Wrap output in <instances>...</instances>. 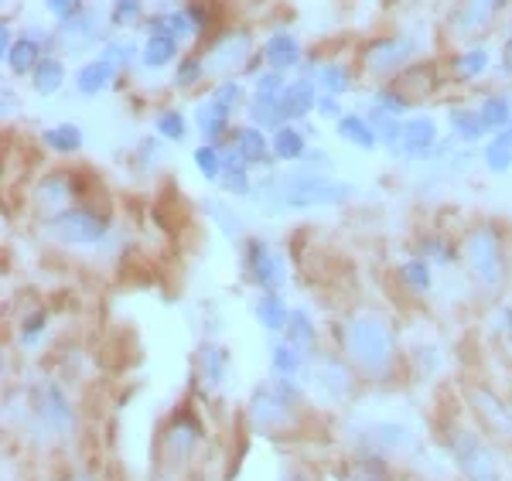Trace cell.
<instances>
[{"label": "cell", "mask_w": 512, "mask_h": 481, "mask_svg": "<svg viewBox=\"0 0 512 481\" xmlns=\"http://www.w3.org/2000/svg\"><path fill=\"white\" fill-rule=\"evenodd\" d=\"M301 76H308L311 82L318 86V93H328V96H349L355 89V79H359V69L345 58H308L301 65Z\"/></svg>", "instance_id": "18"}, {"label": "cell", "mask_w": 512, "mask_h": 481, "mask_svg": "<svg viewBox=\"0 0 512 481\" xmlns=\"http://www.w3.org/2000/svg\"><path fill=\"white\" fill-rule=\"evenodd\" d=\"M113 215L106 205L96 202H79L65 212H55L48 219H41V232L59 246H96L110 236Z\"/></svg>", "instance_id": "6"}, {"label": "cell", "mask_w": 512, "mask_h": 481, "mask_svg": "<svg viewBox=\"0 0 512 481\" xmlns=\"http://www.w3.org/2000/svg\"><path fill=\"white\" fill-rule=\"evenodd\" d=\"M65 82H69V65H65V55L48 52V55L38 62V69L31 72L28 86H31V93H35V96L52 99V96H59V93H62Z\"/></svg>", "instance_id": "28"}, {"label": "cell", "mask_w": 512, "mask_h": 481, "mask_svg": "<svg viewBox=\"0 0 512 481\" xmlns=\"http://www.w3.org/2000/svg\"><path fill=\"white\" fill-rule=\"evenodd\" d=\"M502 38H512V21H509V28H506V35H502Z\"/></svg>", "instance_id": "63"}, {"label": "cell", "mask_w": 512, "mask_h": 481, "mask_svg": "<svg viewBox=\"0 0 512 481\" xmlns=\"http://www.w3.org/2000/svg\"><path fill=\"white\" fill-rule=\"evenodd\" d=\"M434 263H427L424 256H410L407 263H400V270H396V277H400V284L407 294H417V297H424V294H431L434 290Z\"/></svg>", "instance_id": "38"}, {"label": "cell", "mask_w": 512, "mask_h": 481, "mask_svg": "<svg viewBox=\"0 0 512 481\" xmlns=\"http://www.w3.org/2000/svg\"><path fill=\"white\" fill-rule=\"evenodd\" d=\"M246 120L256 123V127H263L267 134H274L277 127L291 123L284 116V110H280V103H256V99H250V106H246Z\"/></svg>", "instance_id": "50"}, {"label": "cell", "mask_w": 512, "mask_h": 481, "mask_svg": "<svg viewBox=\"0 0 512 481\" xmlns=\"http://www.w3.org/2000/svg\"><path fill=\"white\" fill-rule=\"evenodd\" d=\"M48 311L45 308H35V311H24V318L18 321V345L21 348H35L41 338L48 335Z\"/></svg>", "instance_id": "49"}, {"label": "cell", "mask_w": 512, "mask_h": 481, "mask_svg": "<svg viewBox=\"0 0 512 481\" xmlns=\"http://www.w3.org/2000/svg\"><path fill=\"white\" fill-rule=\"evenodd\" d=\"M164 451L171 454V458H188V454L195 451L198 437H202V424H198L195 410L192 406H178L175 417L164 424Z\"/></svg>", "instance_id": "23"}, {"label": "cell", "mask_w": 512, "mask_h": 481, "mask_svg": "<svg viewBox=\"0 0 512 481\" xmlns=\"http://www.w3.org/2000/svg\"><path fill=\"white\" fill-rule=\"evenodd\" d=\"M72 481H89V478H86V475H82V478H72Z\"/></svg>", "instance_id": "64"}, {"label": "cell", "mask_w": 512, "mask_h": 481, "mask_svg": "<svg viewBox=\"0 0 512 481\" xmlns=\"http://www.w3.org/2000/svg\"><path fill=\"white\" fill-rule=\"evenodd\" d=\"M512 0H458L451 7L448 21V38L454 45H475V41H485L495 28L502 24V18L509 14Z\"/></svg>", "instance_id": "8"}, {"label": "cell", "mask_w": 512, "mask_h": 481, "mask_svg": "<svg viewBox=\"0 0 512 481\" xmlns=\"http://www.w3.org/2000/svg\"><path fill=\"white\" fill-rule=\"evenodd\" d=\"M192 123H195V134L198 140H205V144H226L229 134L236 130V113L226 110V106L219 103V99H212L205 93L202 99L195 103L192 110Z\"/></svg>", "instance_id": "21"}, {"label": "cell", "mask_w": 512, "mask_h": 481, "mask_svg": "<svg viewBox=\"0 0 512 481\" xmlns=\"http://www.w3.org/2000/svg\"><path fill=\"white\" fill-rule=\"evenodd\" d=\"M113 28H110V14L106 7L89 4L86 11L76 14V18L55 24V45H59V55H89L99 52V48L110 41Z\"/></svg>", "instance_id": "9"}, {"label": "cell", "mask_w": 512, "mask_h": 481, "mask_svg": "<svg viewBox=\"0 0 512 481\" xmlns=\"http://www.w3.org/2000/svg\"><path fill=\"white\" fill-rule=\"evenodd\" d=\"M219 188L229 198H253V192H256L253 168H226V174H222V181H219Z\"/></svg>", "instance_id": "51"}, {"label": "cell", "mask_w": 512, "mask_h": 481, "mask_svg": "<svg viewBox=\"0 0 512 481\" xmlns=\"http://www.w3.org/2000/svg\"><path fill=\"white\" fill-rule=\"evenodd\" d=\"M14 113H18V93H14L11 82H4V86H0V116L11 120Z\"/></svg>", "instance_id": "57"}, {"label": "cell", "mask_w": 512, "mask_h": 481, "mask_svg": "<svg viewBox=\"0 0 512 481\" xmlns=\"http://www.w3.org/2000/svg\"><path fill=\"white\" fill-rule=\"evenodd\" d=\"M495 62H499V52H495L489 41L458 45V52L448 58V76L454 86H472V82L489 76Z\"/></svg>", "instance_id": "20"}, {"label": "cell", "mask_w": 512, "mask_h": 481, "mask_svg": "<svg viewBox=\"0 0 512 481\" xmlns=\"http://www.w3.org/2000/svg\"><path fill=\"white\" fill-rule=\"evenodd\" d=\"M45 4V14L52 18L55 24H62V21H69V18H76V14H82L89 7V0H41Z\"/></svg>", "instance_id": "53"}, {"label": "cell", "mask_w": 512, "mask_h": 481, "mask_svg": "<svg viewBox=\"0 0 512 481\" xmlns=\"http://www.w3.org/2000/svg\"><path fill=\"white\" fill-rule=\"evenodd\" d=\"M502 134H506V137H509V144H512V123H509V127H506V130H502Z\"/></svg>", "instance_id": "62"}, {"label": "cell", "mask_w": 512, "mask_h": 481, "mask_svg": "<svg viewBox=\"0 0 512 481\" xmlns=\"http://www.w3.org/2000/svg\"><path fill=\"white\" fill-rule=\"evenodd\" d=\"M205 69H209V82L219 79H243L256 76L263 69L260 45H256L250 28H229L209 38V45L202 48Z\"/></svg>", "instance_id": "5"}, {"label": "cell", "mask_w": 512, "mask_h": 481, "mask_svg": "<svg viewBox=\"0 0 512 481\" xmlns=\"http://www.w3.org/2000/svg\"><path fill=\"white\" fill-rule=\"evenodd\" d=\"M461 263H465L468 277L475 280L478 290L485 294H499L502 284L509 280V253L502 229L495 222H475L461 236Z\"/></svg>", "instance_id": "3"}, {"label": "cell", "mask_w": 512, "mask_h": 481, "mask_svg": "<svg viewBox=\"0 0 512 481\" xmlns=\"http://www.w3.org/2000/svg\"><path fill=\"white\" fill-rule=\"evenodd\" d=\"M280 338H287L294 348H301L304 355H315L318 352V325L315 318H311L308 308H294L291 311V321H287V331Z\"/></svg>", "instance_id": "37"}, {"label": "cell", "mask_w": 512, "mask_h": 481, "mask_svg": "<svg viewBox=\"0 0 512 481\" xmlns=\"http://www.w3.org/2000/svg\"><path fill=\"white\" fill-rule=\"evenodd\" d=\"M311 137H315V130H311V123H284V127H277L274 134H270V147H274V161L277 164H301L304 154L311 151Z\"/></svg>", "instance_id": "25"}, {"label": "cell", "mask_w": 512, "mask_h": 481, "mask_svg": "<svg viewBox=\"0 0 512 481\" xmlns=\"http://www.w3.org/2000/svg\"><path fill=\"white\" fill-rule=\"evenodd\" d=\"M410 444V430L400 424H379L373 427V447L379 451H403Z\"/></svg>", "instance_id": "52"}, {"label": "cell", "mask_w": 512, "mask_h": 481, "mask_svg": "<svg viewBox=\"0 0 512 481\" xmlns=\"http://www.w3.org/2000/svg\"><path fill=\"white\" fill-rule=\"evenodd\" d=\"M345 113H349V110H345L342 96H328V93H321V96H318V106H315V116H318V120H325V123H338Z\"/></svg>", "instance_id": "54"}, {"label": "cell", "mask_w": 512, "mask_h": 481, "mask_svg": "<svg viewBox=\"0 0 512 481\" xmlns=\"http://www.w3.org/2000/svg\"><path fill=\"white\" fill-rule=\"evenodd\" d=\"M48 52H59V45H55V28H45V24H24L18 41H14V48L0 58L7 79H31V72L38 69V62Z\"/></svg>", "instance_id": "13"}, {"label": "cell", "mask_w": 512, "mask_h": 481, "mask_svg": "<svg viewBox=\"0 0 512 481\" xmlns=\"http://www.w3.org/2000/svg\"><path fill=\"white\" fill-rule=\"evenodd\" d=\"M99 55H106L127 76V72H134V65H140V41H134V35H110Z\"/></svg>", "instance_id": "40"}, {"label": "cell", "mask_w": 512, "mask_h": 481, "mask_svg": "<svg viewBox=\"0 0 512 481\" xmlns=\"http://www.w3.org/2000/svg\"><path fill=\"white\" fill-rule=\"evenodd\" d=\"M256 202L267 212H311V209H338V205L352 202L355 185L342 181L335 174H318L301 164H294L284 174H267L256 181Z\"/></svg>", "instance_id": "1"}, {"label": "cell", "mask_w": 512, "mask_h": 481, "mask_svg": "<svg viewBox=\"0 0 512 481\" xmlns=\"http://www.w3.org/2000/svg\"><path fill=\"white\" fill-rule=\"evenodd\" d=\"M198 376H202L205 386L219 389L222 383H226L229 376V352L216 342H209L202 348V355H198Z\"/></svg>", "instance_id": "39"}, {"label": "cell", "mask_w": 512, "mask_h": 481, "mask_svg": "<svg viewBox=\"0 0 512 481\" xmlns=\"http://www.w3.org/2000/svg\"><path fill=\"white\" fill-rule=\"evenodd\" d=\"M287 79L291 76L263 65V69L250 79V99H256V103H280V96H284V89H287Z\"/></svg>", "instance_id": "48"}, {"label": "cell", "mask_w": 512, "mask_h": 481, "mask_svg": "<svg viewBox=\"0 0 512 481\" xmlns=\"http://www.w3.org/2000/svg\"><path fill=\"white\" fill-rule=\"evenodd\" d=\"M475 106H478V113H482V123L489 134H502L512 123V96L506 89H489Z\"/></svg>", "instance_id": "34"}, {"label": "cell", "mask_w": 512, "mask_h": 481, "mask_svg": "<svg viewBox=\"0 0 512 481\" xmlns=\"http://www.w3.org/2000/svg\"><path fill=\"white\" fill-rule=\"evenodd\" d=\"M38 137H41V144H45V151L55 157H76L82 154V147H86V130L69 120L52 123V127H45Z\"/></svg>", "instance_id": "30"}, {"label": "cell", "mask_w": 512, "mask_h": 481, "mask_svg": "<svg viewBox=\"0 0 512 481\" xmlns=\"http://www.w3.org/2000/svg\"><path fill=\"white\" fill-rule=\"evenodd\" d=\"M297 400H301V389L294 379H277L274 383H263L250 400V424L260 434H284L297 424Z\"/></svg>", "instance_id": "7"}, {"label": "cell", "mask_w": 512, "mask_h": 481, "mask_svg": "<svg viewBox=\"0 0 512 481\" xmlns=\"http://www.w3.org/2000/svg\"><path fill=\"white\" fill-rule=\"evenodd\" d=\"M448 137L458 140L461 147H482L485 140H489L492 134L485 130L482 123V113H478L475 103H454L448 106Z\"/></svg>", "instance_id": "24"}, {"label": "cell", "mask_w": 512, "mask_h": 481, "mask_svg": "<svg viewBox=\"0 0 512 481\" xmlns=\"http://www.w3.org/2000/svg\"><path fill=\"white\" fill-rule=\"evenodd\" d=\"M291 311L287 308V301L280 297V290H267V294H260V301L253 304V318L256 325H260L267 335H284L287 331V321H291Z\"/></svg>", "instance_id": "31"}, {"label": "cell", "mask_w": 512, "mask_h": 481, "mask_svg": "<svg viewBox=\"0 0 512 481\" xmlns=\"http://www.w3.org/2000/svg\"><path fill=\"white\" fill-rule=\"evenodd\" d=\"M355 366L345 355H332V352H315L308 366V383L315 386V393L325 403H342L345 396H352L355 389Z\"/></svg>", "instance_id": "15"}, {"label": "cell", "mask_w": 512, "mask_h": 481, "mask_svg": "<svg viewBox=\"0 0 512 481\" xmlns=\"http://www.w3.org/2000/svg\"><path fill=\"white\" fill-rule=\"evenodd\" d=\"M499 321H502V331L512 338V308H499Z\"/></svg>", "instance_id": "60"}, {"label": "cell", "mask_w": 512, "mask_h": 481, "mask_svg": "<svg viewBox=\"0 0 512 481\" xmlns=\"http://www.w3.org/2000/svg\"><path fill=\"white\" fill-rule=\"evenodd\" d=\"M301 168H308V171H318V174H332V171H335V161H332V154H328V151H321V147H315V144H311V151L304 154Z\"/></svg>", "instance_id": "56"}, {"label": "cell", "mask_w": 512, "mask_h": 481, "mask_svg": "<svg viewBox=\"0 0 512 481\" xmlns=\"http://www.w3.org/2000/svg\"><path fill=\"white\" fill-rule=\"evenodd\" d=\"M420 55H424V41L414 31H390V35L369 38L359 48L355 69H359V76L373 82V86H383V82H393L414 62H420Z\"/></svg>", "instance_id": "4"}, {"label": "cell", "mask_w": 512, "mask_h": 481, "mask_svg": "<svg viewBox=\"0 0 512 481\" xmlns=\"http://www.w3.org/2000/svg\"><path fill=\"white\" fill-rule=\"evenodd\" d=\"M499 72L506 79H512V38H502V48H499Z\"/></svg>", "instance_id": "59"}, {"label": "cell", "mask_w": 512, "mask_h": 481, "mask_svg": "<svg viewBox=\"0 0 512 481\" xmlns=\"http://www.w3.org/2000/svg\"><path fill=\"white\" fill-rule=\"evenodd\" d=\"M417 256H424L434 267H451V263H461V243H451L441 232H434V236H424L417 243Z\"/></svg>", "instance_id": "41"}, {"label": "cell", "mask_w": 512, "mask_h": 481, "mask_svg": "<svg viewBox=\"0 0 512 481\" xmlns=\"http://www.w3.org/2000/svg\"><path fill=\"white\" fill-rule=\"evenodd\" d=\"M475 406H478V413L485 417L489 430L512 437V413L499 403V396L489 393V389H478V393H475Z\"/></svg>", "instance_id": "46"}, {"label": "cell", "mask_w": 512, "mask_h": 481, "mask_svg": "<svg viewBox=\"0 0 512 481\" xmlns=\"http://www.w3.org/2000/svg\"><path fill=\"white\" fill-rule=\"evenodd\" d=\"M120 79H123V72L117 69V65H113L106 55L96 52V55H89L76 72H72V89H76V96H82V99H96V96L110 93Z\"/></svg>", "instance_id": "22"}, {"label": "cell", "mask_w": 512, "mask_h": 481, "mask_svg": "<svg viewBox=\"0 0 512 481\" xmlns=\"http://www.w3.org/2000/svg\"><path fill=\"white\" fill-rule=\"evenodd\" d=\"M284 481H308V478H304V475H297V471H291V475H287Z\"/></svg>", "instance_id": "61"}, {"label": "cell", "mask_w": 512, "mask_h": 481, "mask_svg": "<svg viewBox=\"0 0 512 481\" xmlns=\"http://www.w3.org/2000/svg\"><path fill=\"white\" fill-rule=\"evenodd\" d=\"M318 86L311 82L308 76H291L287 79V89H284V96H280V110H284V116L291 123H304V120H311L315 116V106H318Z\"/></svg>", "instance_id": "26"}, {"label": "cell", "mask_w": 512, "mask_h": 481, "mask_svg": "<svg viewBox=\"0 0 512 481\" xmlns=\"http://www.w3.org/2000/svg\"><path fill=\"white\" fill-rule=\"evenodd\" d=\"M260 58H263L267 69L284 72V76H297L301 65L308 62V55H304V41L287 28L270 31V35L260 41Z\"/></svg>", "instance_id": "19"}, {"label": "cell", "mask_w": 512, "mask_h": 481, "mask_svg": "<svg viewBox=\"0 0 512 481\" xmlns=\"http://www.w3.org/2000/svg\"><path fill=\"white\" fill-rule=\"evenodd\" d=\"M18 35H21V31H14V24H11V21L0 24V58H4L7 52H11L14 41H18Z\"/></svg>", "instance_id": "58"}, {"label": "cell", "mask_w": 512, "mask_h": 481, "mask_svg": "<svg viewBox=\"0 0 512 481\" xmlns=\"http://www.w3.org/2000/svg\"><path fill=\"white\" fill-rule=\"evenodd\" d=\"M332 127H335V137L342 140V144L355 147V151H379V137H376L373 123H369L366 110H349L342 120L332 123Z\"/></svg>", "instance_id": "29"}, {"label": "cell", "mask_w": 512, "mask_h": 481, "mask_svg": "<svg viewBox=\"0 0 512 481\" xmlns=\"http://www.w3.org/2000/svg\"><path fill=\"white\" fill-rule=\"evenodd\" d=\"M311 366V355H304L301 348H294L287 338H277L270 345V369L277 379H301Z\"/></svg>", "instance_id": "32"}, {"label": "cell", "mask_w": 512, "mask_h": 481, "mask_svg": "<svg viewBox=\"0 0 512 481\" xmlns=\"http://www.w3.org/2000/svg\"><path fill=\"white\" fill-rule=\"evenodd\" d=\"M192 164H195V171L209 181V185H219L222 174H226V157H222L219 144H205V140H198L195 151H192Z\"/></svg>", "instance_id": "43"}, {"label": "cell", "mask_w": 512, "mask_h": 481, "mask_svg": "<svg viewBox=\"0 0 512 481\" xmlns=\"http://www.w3.org/2000/svg\"><path fill=\"white\" fill-rule=\"evenodd\" d=\"M478 157H482V168L489 174H509L512 171V144L506 134H492L478 147Z\"/></svg>", "instance_id": "42"}, {"label": "cell", "mask_w": 512, "mask_h": 481, "mask_svg": "<svg viewBox=\"0 0 512 481\" xmlns=\"http://www.w3.org/2000/svg\"><path fill=\"white\" fill-rule=\"evenodd\" d=\"M342 355L352 362L355 372L373 383H390L400 369V335L390 318L376 311H355L338 328Z\"/></svg>", "instance_id": "2"}, {"label": "cell", "mask_w": 512, "mask_h": 481, "mask_svg": "<svg viewBox=\"0 0 512 481\" xmlns=\"http://www.w3.org/2000/svg\"><path fill=\"white\" fill-rule=\"evenodd\" d=\"M239 260H243V273L246 280L267 294V290H280L287 284V267H284V256H280L267 239H243L239 243Z\"/></svg>", "instance_id": "14"}, {"label": "cell", "mask_w": 512, "mask_h": 481, "mask_svg": "<svg viewBox=\"0 0 512 481\" xmlns=\"http://www.w3.org/2000/svg\"><path fill=\"white\" fill-rule=\"evenodd\" d=\"M31 410H35V417L41 420V427L52 430L55 437L72 434V427H76L72 400L65 396V389L59 383H52V379L35 389V396H31Z\"/></svg>", "instance_id": "17"}, {"label": "cell", "mask_w": 512, "mask_h": 481, "mask_svg": "<svg viewBox=\"0 0 512 481\" xmlns=\"http://www.w3.org/2000/svg\"><path fill=\"white\" fill-rule=\"evenodd\" d=\"M222 157L226 168H253V171H270L274 168V147H270V134L256 123L243 120L236 123V130L222 144Z\"/></svg>", "instance_id": "11"}, {"label": "cell", "mask_w": 512, "mask_h": 481, "mask_svg": "<svg viewBox=\"0 0 512 481\" xmlns=\"http://www.w3.org/2000/svg\"><path fill=\"white\" fill-rule=\"evenodd\" d=\"M86 188H89L86 174L69 171V168H55L35 181V188H31V205H35V212L41 219H48V215L65 212V209H72V205L86 202Z\"/></svg>", "instance_id": "10"}, {"label": "cell", "mask_w": 512, "mask_h": 481, "mask_svg": "<svg viewBox=\"0 0 512 481\" xmlns=\"http://www.w3.org/2000/svg\"><path fill=\"white\" fill-rule=\"evenodd\" d=\"M366 116H369V123H373V130L379 137V151L390 154L396 147V140H400V130H403V120H407V116H393V113L379 110V106H373V103H366Z\"/></svg>", "instance_id": "44"}, {"label": "cell", "mask_w": 512, "mask_h": 481, "mask_svg": "<svg viewBox=\"0 0 512 481\" xmlns=\"http://www.w3.org/2000/svg\"><path fill=\"white\" fill-rule=\"evenodd\" d=\"M451 454L468 481H502V471H499V464H495V454L489 451V444L478 441L468 430H454L451 434Z\"/></svg>", "instance_id": "16"}, {"label": "cell", "mask_w": 512, "mask_h": 481, "mask_svg": "<svg viewBox=\"0 0 512 481\" xmlns=\"http://www.w3.org/2000/svg\"><path fill=\"white\" fill-rule=\"evenodd\" d=\"M106 14H110L113 35H134L147 21V0H110Z\"/></svg>", "instance_id": "35"}, {"label": "cell", "mask_w": 512, "mask_h": 481, "mask_svg": "<svg viewBox=\"0 0 512 481\" xmlns=\"http://www.w3.org/2000/svg\"><path fill=\"white\" fill-rule=\"evenodd\" d=\"M202 82H209V69H205L202 52H185L178 58V65L171 69V89L175 93H192Z\"/></svg>", "instance_id": "36"}, {"label": "cell", "mask_w": 512, "mask_h": 481, "mask_svg": "<svg viewBox=\"0 0 512 481\" xmlns=\"http://www.w3.org/2000/svg\"><path fill=\"white\" fill-rule=\"evenodd\" d=\"M209 209H212V215H216V222H219L222 232H226L229 239H236L239 232H243V219H239L233 209H226L222 202H209Z\"/></svg>", "instance_id": "55"}, {"label": "cell", "mask_w": 512, "mask_h": 481, "mask_svg": "<svg viewBox=\"0 0 512 481\" xmlns=\"http://www.w3.org/2000/svg\"><path fill=\"white\" fill-rule=\"evenodd\" d=\"M369 103L379 106V110L393 113V116H410L417 110V103L403 93L396 82H383V86H373V93H369Z\"/></svg>", "instance_id": "47"}, {"label": "cell", "mask_w": 512, "mask_h": 481, "mask_svg": "<svg viewBox=\"0 0 512 481\" xmlns=\"http://www.w3.org/2000/svg\"><path fill=\"white\" fill-rule=\"evenodd\" d=\"M164 154H168V140L158 137V134H147V137H140L134 147H130V168L154 171L164 161Z\"/></svg>", "instance_id": "45"}, {"label": "cell", "mask_w": 512, "mask_h": 481, "mask_svg": "<svg viewBox=\"0 0 512 481\" xmlns=\"http://www.w3.org/2000/svg\"><path fill=\"white\" fill-rule=\"evenodd\" d=\"M441 140H444L441 123H437L431 113H410L407 120H403L400 140H396L390 157L400 164H431Z\"/></svg>", "instance_id": "12"}, {"label": "cell", "mask_w": 512, "mask_h": 481, "mask_svg": "<svg viewBox=\"0 0 512 481\" xmlns=\"http://www.w3.org/2000/svg\"><path fill=\"white\" fill-rule=\"evenodd\" d=\"M185 55V45L175 35H144L140 41V69L144 72H168Z\"/></svg>", "instance_id": "27"}, {"label": "cell", "mask_w": 512, "mask_h": 481, "mask_svg": "<svg viewBox=\"0 0 512 481\" xmlns=\"http://www.w3.org/2000/svg\"><path fill=\"white\" fill-rule=\"evenodd\" d=\"M192 130H195L192 116L181 110V106H158L154 110V134L164 137L168 144H185L192 137Z\"/></svg>", "instance_id": "33"}]
</instances>
